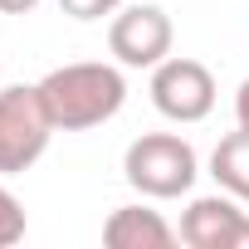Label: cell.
I'll use <instances>...</instances> for the list:
<instances>
[{"mask_svg": "<svg viewBox=\"0 0 249 249\" xmlns=\"http://www.w3.org/2000/svg\"><path fill=\"white\" fill-rule=\"evenodd\" d=\"M39 93H44V107H49L59 132H88V127H103L107 117L122 112V103H127V78H122L117 64L78 59V64L49 69L39 78Z\"/></svg>", "mask_w": 249, "mask_h": 249, "instance_id": "6da1fadb", "label": "cell"}, {"mask_svg": "<svg viewBox=\"0 0 249 249\" xmlns=\"http://www.w3.org/2000/svg\"><path fill=\"white\" fill-rule=\"evenodd\" d=\"M122 176L127 186L147 200H176L196 186L200 176V161H196V147L176 132H142L127 152H122Z\"/></svg>", "mask_w": 249, "mask_h": 249, "instance_id": "7a4b0ae2", "label": "cell"}, {"mask_svg": "<svg viewBox=\"0 0 249 249\" xmlns=\"http://www.w3.org/2000/svg\"><path fill=\"white\" fill-rule=\"evenodd\" d=\"M54 117L44 107L39 83H10L0 88V176H20L30 171L54 137Z\"/></svg>", "mask_w": 249, "mask_h": 249, "instance_id": "3957f363", "label": "cell"}, {"mask_svg": "<svg viewBox=\"0 0 249 249\" xmlns=\"http://www.w3.org/2000/svg\"><path fill=\"white\" fill-rule=\"evenodd\" d=\"M215 73L200 64V59H186V54H166L157 69H152V103L161 117L171 122H205L215 112Z\"/></svg>", "mask_w": 249, "mask_h": 249, "instance_id": "277c9868", "label": "cell"}, {"mask_svg": "<svg viewBox=\"0 0 249 249\" xmlns=\"http://www.w3.org/2000/svg\"><path fill=\"white\" fill-rule=\"evenodd\" d=\"M107 49L122 69H157L176 49V25L161 5H127L107 25Z\"/></svg>", "mask_w": 249, "mask_h": 249, "instance_id": "5b68a950", "label": "cell"}, {"mask_svg": "<svg viewBox=\"0 0 249 249\" xmlns=\"http://www.w3.org/2000/svg\"><path fill=\"white\" fill-rule=\"evenodd\" d=\"M244 200H234L230 191L220 196H196L181 210V244L191 249H249V210H239Z\"/></svg>", "mask_w": 249, "mask_h": 249, "instance_id": "8992f818", "label": "cell"}, {"mask_svg": "<svg viewBox=\"0 0 249 249\" xmlns=\"http://www.w3.org/2000/svg\"><path fill=\"white\" fill-rule=\"evenodd\" d=\"M176 239H181L176 225H166L161 210H147V205H117L103 225L107 249H171Z\"/></svg>", "mask_w": 249, "mask_h": 249, "instance_id": "52a82bcc", "label": "cell"}, {"mask_svg": "<svg viewBox=\"0 0 249 249\" xmlns=\"http://www.w3.org/2000/svg\"><path fill=\"white\" fill-rule=\"evenodd\" d=\"M210 176L220 191H230L234 200L249 205V127H234L215 142L210 152Z\"/></svg>", "mask_w": 249, "mask_h": 249, "instance_id": "ba28073f", "label": "cell"}, {"mask_svg": "<svg viewBox=\"0 0 249 249\" xmlns=\"http://www.w3.org/2000/svg\"><path fill=\"white\" fill-rule=\"evenodd\" d=\"M25 230H30V220H25L20 196H15L10 186H0V249L20 244V239H25Z\"/></svg>", "mask_w": 249, "mask_h": 249, "instance_id": "9c48e42d", "label": "cell"}, {"mask_svg": "<svg viewBox=\"0 0 249 249\" xmlns=\"http://www.w3.org/2000/svg\"><path fill=\"white\" fill-rule=\"evenodd\" d=\"M117 5L122 0H59V10L64 15H73V20H103V15H117Z\"/></svg>", "mask_w": 249, "mask_h": 249, "instance_id": "30bf717a", "label": "cell"}, {"mask_svg": "<svg viewBox=\"0 0 249 249\" xmlns=\"http://www.w3.org/2000/svg\"><path fill=\"white\" fill-rule=\"evenodd\" d=\"M234 122H239V127H249V78H244L239 93H234Z\"/></svg>", "mask_w": 249, "mask_h": 249, "instance_id": "8fae6325", "label": "cell"}, {"mask_svg": "<svg viewBox=\"0 0 249 249\" xmlns=\"http://www.w3.org/2000/svg\"><path fill=\"white\" fill-rule=\"evenodd\" d=\"M39 0H0V15H30Z\"/></svg>", "mask_w": 249, "mask_h": 249, "instance_id": "7c38bea8", "label": "cell"}]
</instances>
